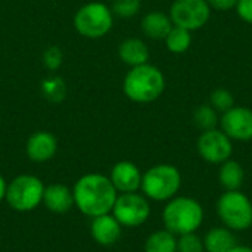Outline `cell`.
Listing matches in <instances>:
<instances>
[{
    "instance_id": "6da1fadb",
    "label": "cell",
    "mask_w": 252,
    "mask_h": 252,
    "mask_svg": "<svg viewBox=\"0 0 252 252\" xmlns=\"http://www.w3.org/2000/svg\"><path fill=\"white\" fill-rule=\"evenodd\" d=\"M74 205L87 217H97L103 214H109L117 201L118 192L111 183L109 177L90 173L80 177L74 188Z\"/></svg>"
},
{
    "instance_id": "7a4b0ae2",
    "label": "cell",
    "mask_w": 252,
    "mask_h": 252,
    "mask_svg": "<svg viewBox=\"0 0 252 252\" xmlns=\"http://www.w3.org/2000/svg\"><path fill=\"white\" fill-rule=\"evenodd\" d=\"M165 89V77L162 71L152 65L143 63L133 66L124 77V94L136 103H151L157 100Z\"/></svg>"
},
{
    "instance_id": "3957f363",
    "label": "cell",
    "mask_w": 252,
    "mask_h": 252,
    "mask_svg": "<svg viewBox=\"0 0 252 252\" xmlns=\"http://www.w3.org/2000/svg\"><path fill=\"white\" fill-rule=\"evenodd\" d=\"M162 221L168 232L176 236L198 230L204 221L202 205L193 198L174 196L162 211Z\"/></svg>"
},
{
    "instance_id": "277c9868",
    "label": "cell",
    "mask_w": 252,
    "mask_h": 252,
    "mask_svg": "<svg viewBox=\"0 0 252 252\" xmlns=\"http://www.w3.org/2000/svg\"><path fill=\"white\" fill-rule=\"evenodd\" d=\"M182 186L180 171L170 164H158L151 167L142 176V192L152 201H170L173 199Z\"/></svg>"
},
{
    "instance_id": "5b68a950",
    "label": "cell",
    "mask_w": 252,
    "mask_h": 252,
    "mask_svg": "<svg viewBox=\"0 0 252 252\" xmlns=\"http://www.w3.org/2000/svg\"><path fill=\"white\" fill-rule=\"evenodd\" d=\"M44 185L32 174H21L7 183L4 201L7 205L19 213L35 210L43 202Z\"/></svg>"
},
{
    "instance_id": "8992f818",
    "label": "cell",
    "mask_w": 252,
    "mask_h": 252,
    "mask_svg": "<svg viewBox=\"0 0 252 252\" xmlns=\"http://www.w3.org/2000/svg\"><path fill=\"white\" fill-rule=\"evenodd\" d=\"M217 213L232 232H242L252 226V202L241 190H226L217 202Z\"/></svg>"
},
{
    "instance_id": "52a82bcc",
    "label": "cell",
    "mask_w": 252,
    "mask_h": 252,
    "mask_svg": "<svg viewBox=\"0 0 252 252\" xmlns=\"http://www.w3.org/2000/svg\"><path fill=\"white\" fill-rule=\"evenodd\" d=\"M114 25V13L102 1H90L81 6L74 16V27L83 37L100 38Z\"/></svg>"
},
{
    "instance_id": "ba28073f",
    "label": "cell",
    "mask_w": 252,
    "mask_h": 252,
    "mask_svg": "<svg viewBox=\"0 0 252 252\" xmlns=\"http://www.w3.org/2000/svg\"><path fill=\"white\" fill-rule=\"evenodd\" d=\"M111 214L123 227H137L148 221L151 216V205L148 198L137 192L120 193Z\"/></svg>"
},
{
    "instance_id": "9c48e42d",
    "label": "cell",
    "mask_w": 252,
    "mask_h": 252,
    "mask_svg": "<svg viewBox=\"0 0 252 252\" xmlns=\"http://www.w3.org/2000/svg\"><path fill=\"white\" fill-rule=\"evenodd\" d=\"M173 25L196 31L204 28L211 18V7L207 0H174L170 7Z\"/></svg>"
},
{
    "instance_id": "30bf717a",
    "label": "cell",
    "mask_w": 252,
    "mask_h": 252,
    "mask_svg": "<svg viewBox=\"0 0 252 252\" xmlns=\"http://www.w3.org/2000/svg\"><path fill=\"white\" fill-rule=\"evenodd\" d=\"M196 146L201 158L210 164H223L233 154V140L221 128L202 131Z\"/></svg>"
},
{
    "instance_id": "8fae6325",
    "label": "cell",
    "mask_w": 252,
    "mask_h": 252,
    "mask_svg": "<svg viewBox=\"0 0 252 252\" xmlns=\"http://www.w3.org/2000/svg\"><path fill=\"white\" fill-rule=\"evenodd\" d=\"M221 130L238 142L252 140V109L247 106H232L220 117Z\"/></svg>"
},
{
    "instance_id": "7c38bea8",
    "label": "cell",
    "mask_w": 252,
    "mask_h": 252,
    "mask_svg": "<svg viewBox=\"0 0 252 252\" xmlns=\"http://www.w3.org/2000/svg\"><path fill=\"white\" fill-rule=\"evenodd\" d=\"M142 176V171L134 162L120 161L112 167L109 180L118 193H130L137 192L140 189Z\"/></svg>"
},
{
    "instance_id": "4fadbf2b",
    "label": "cell",
    "mask_w": 252,
    "mask_h": 252,
    "mask_svg": "<svg viewBox=\"0 0 252 252\" xmlns=\"http://www.w3.org/2000/svg\"><path fill=\"white\" fill-rule=\"evenodd\" d=\"M123 226L117 221V219L109 213L103 216H97L90 223V235L96 244L102 247H112L121 238Z\"/></svg>"
},
{
    "instance_id": "5bb4252c",
    "label": "cell",
    "mask_w": 252,
    "mask_h": 252,
    "mask_svg": "<svg viewBox=\"0 0 252 252\" xmlns=\"http://www.w3.org/2000/svg\"><path fill=\"white\" fill-rule=\"evenodd\" d=\"M27 157L32 162H47L58 151V140L49 131H35L27 140Z\"/></svg>"
},
{
    "instance_id": "9a60e30c",
    "label": "cell",
    "mask_w": 252,
    "mask_h": 252,
    "mask_svg": "<svg viewBox=\"0 0 252 252\" xmlns=\"http://www.w3.org/2000/svg\"><path fill=\"white\" fill-rule=\"evenodd\" d=\"M43 204L49 211L55 214L68 213L74 207L72 189H69L62 183H52L49 186H44Z\"/></svg>"
},
{
    "instance_id": "2e32d148",
    "label": "cell",
    "mask_w": 252,
    "mask_h": 252,
    "mask_svg": "<svg viewBox=\"0 0 252 252\" xmlns=\"http://www.w3.org/2000/svg\"><path fill=\"white\" fill-rule=\"evenodd\" d=\"M118 56L126 65L133 68L149 62V49L143 40L131 37V38H126L120 44Z\"/></svg>"
},
{
    "instance_id": "e0dca14e",
    "label": "cell",
    "mask_w": 252,
    "mask_h": 252,
    "mask_svg": "<svg viewBox=\"0 0 252 252\" xmlns=\"http://www.w3.org/2000/svg\"><path fill=\"white\" fill-rule=\"evenodd\" d=\"M140 27L146 37L152 40H164L173 28V22L170 15L159 10H152L142 18Z\"/></svg>"
},
{
    "instance_id": "ac0fdd59",
    "label": "cell",
    "mask_w": 252,
    "mask_h": 252,
    "mask_svg": "<svg viewBox=\"0 0 252 252\" xmlns=\"http://www.w3.org/2000/svg\"><path fill=\"white\" fill-rule=\"evenodd\" d=\"M236 238L230 229L213 227L204 238V247L207 252H229L236 247Z\"/></svg>"
},
{
    "instance_id": "d6986e66",
    "label": "cell",
    "mask_w": 252,
    "mask_h": 252,
    "mask_svg": "<svg viewBox=\"0 0 252 252\" xmlns=\"http://www.w3.org/2000/svg\"><path fill=\"white\" fill-rule=\"evenodd\" d=\"M220 171H219V180L221 186L226 190H239L244 179H245V171L244 167L235 161V159H227L223 164H220Z\"/></svg>"
},
{
    "instance_id": "ffe728a7",
    "label": "cell",
    "mask_w": 252,
    "mask_h": 252,
    "mask_svg": "<svg viewBox=\"0 0 252 252\" xmlns=\"http://www.w3.org/2000/svg\"><path fill=\"white\" fill-rule=\"evenodd\" d=\"M145 252H177V238L167 229L157 230L145 241Z\"/></svg>"
},
{
    "instance_id": "44dd1931",
    "label": "cell",
    "mask_w": 252,
    "mask_h": 252,
    "mask_svg": "<svg viewBox=\"0 0 252 252\" xmlns=\"http://www.w3.org/2000/svg\"><path fill=\"white\" fill-rule=\"evenodd\" d=\"M164 41H165L168 52L174 55H182L188 52L189 47L192 46V31L173 25V28L170 30Z\"/></svg>"
},
{
    "instance_id": "7402d4cb",
    "label": "cell",
    "mask_w": 252,
    "mask_h": 252,
    "mask_svg": "<svg viewBox=\"0 0 252 252\" xmlns=\"http://www.w3.org/2000/svg\"><path fill=\"white\" fill-rule=\"evenodd\" d=\"M193 123H195V126L201 131L214 130L220 124V115H219V112L210 103H204V105H199L195 109V112H193Z\"/></svg>"
},
{
    "instance_id": "603a6c76",
    "label": "cell",
    "mask_w": 252,
    "mask_h": 252,
    "mask_svg": "<svg viewBox=\"0 0 252 252\" xmlns=\"http://www.w3.org/2000/svg\"><path fill=\"white\" fill-rule=\"evenodd\" d=\"M41 94L50 102H62L66 96V84L61 77H49L41 83Z\"/></svg>"
},
{
    "instance_id": "cb8c5ba5",
    "label": "cell",
    "mask_w": 252,
    "mask_h": 252,
    "mask_svg": "<svg viewBox=\"0 0 252 252\" xmlns=\"http://www.w3.org/2000/svg\"><path fill=\"white\" fill-rule=\"evenodd\" d=\"M210 105L217 111V112H226L229 111L232 106H235V97L232 94L230 90L227 89H216L211 96H210Z\"/></svg>"
},
{
    "instance_id": "d4e9b609",
    "label": "cell",
    "mask_w": 252,
    "mask_h": 252,
    "mask_svg": "<svg viewBox=\"0 0 252 252\" xmlns=\"http://www.w3.org/2000/svg\"><path fill=\"white\" fill-rule=\"evenodd\" d=\"M142 0H114L112 13L120 18H133L140 12Z\"/></svg>"
},
{
    "instance_id": "484cf974",
    "label": "cell",
    "mask_w": 252,
    "mask_h": 252,
    "mask_svg": "<svg viewBox=\"0 0 252 252\" xmlns=\"http://www.w3.org/2000/svg\"><path fill=\"white\" fill-rule=\"evenodd\" d=\"M177 252H205L204 239H201L195 232L179 236Z\"/></svg>"
},
{
    "instance_id": "4316f807",
    "label": "cell",
    "mask_w": 252,
    "mask_h": 252,
    "mask_svg": "<svg viewBox=\"0 0 252 252\" xmlns=\"http://www.w3.org/2000/svg\"><path fill=\"white\" fill-rule=\"evenodd\" d=\"M63 62V53L58 46H50L44 50L43 53V65L50 69V71H56L58 68H61Z\"/></svg>"
},
{
    "instance_id": "83f0119b",
    "label": "cell",
    "mask_w": 252,
    "mask_h": 252,
    "mask_svg": "<svg viewBox=\"0 0 252 252\" xmlns=\"http://www.w3.org/2000/svg\"><path fill=\"white\" fill-rule=\"evenodd\" d=\"M235 9H236L238 16L244 22L252 25V0H238Z\"/></svg>"
},
{
    "instance_id": "f1b7e54d",
    "label": "cell",
    "mask_w": 252,
    "mask_h": 252,
    "mask_svg": "<svg viewBox=\"0 0 252 252\" xmlns=\"http://www.w3.org/2000/svg\"><path fill=\"white\" fill-rule=\"evenodd\" d=\"M210 7L211 9H216V10H230L236 6L238 0H207Z\"/></svg>"
},
{
    "instance_id": "f546056e",
    "label": "cell",
    "mask_w": 252,
    "mask_h": 252,
    "mask_svg": "<svg viewBox=\"0 0 252 252\" xmlns=\"http://www.w3.org/2000/svg\"><path fill=\"white\" fill-rule=\"evenodd\" d=\"M6 189H7V183H6V180H4V177L0 174V202L4 199V196H6Z\"/></svg>"
},
{
    "instance_id": "4dcf8cb0",
    "label": "cell",
    "mask_w": 252,
    "mask_h": 252,
    "mask_svg": "<svg viewBox=\"0 0 252 252\" xmlns=\"http://www.w3.org/2000/svg\"><path fill=\"white\" fill-rule=\"evenodd\" d=\"M229 252H252V248L244 247V245H236V247H233Z\"/></svg>"
}]
</instances>
